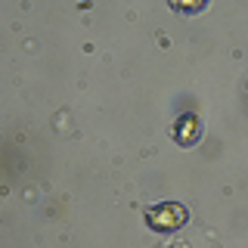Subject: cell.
Segmentation results:
<instances>
[{"instance_id": "cell-3", "label": "cell", "mask_w": 248, "mask_h": 248, "mask_svg": "<svg viewBox=\"0 0 248 248\" xmlns=\"http://www.w3.org/2000/svg\"><path fill=\"white\" fill-rule=\"evenodd\" d=\"M174 10H180V13H202L205 3H202V0H199V3H180V0H174Z\"/></svg>"}, {"instance_id": "cell-2", "label": "cell", "mask_w": 248, "mask_h": 248, "mask_svg": "<svg viewBox=\"0 0 248 248\" xmlns=\"http://www.w3.org/2000/svg\"><path fill=\"white\" fill-rule=\"evenodd\" d=\"M174 140L180 146H196L202 140V121L199 115H180L174 124Z\"/></svg>"}, {"instance_id": "cell-1", "label": "cell", "mask_w": 248, "mask_h": 248, "mask_svg": "<svg viewBox=\"0 0 248 248\" xmlns=\"http://www.w3.org/2000/svg\"><path fill=\"white\" fill-rule=\"evenodd\" d=\"M186 208L177 205V202H161V205H152L146 208V223H149V230L155 232H174L180 230L186 223Z\"/></svg>"}]
</instances>
